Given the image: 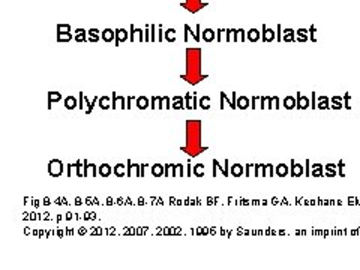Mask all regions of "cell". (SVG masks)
Here are the masks:
<instances>
[{"mask_svg":"<svg viewBox=\"0 0 360 270\" xmlns=\"http://www.w3.org/2000/svg\"><path fill=\"white\" fill-rule=\"evenodd\" d=\"M77 33H78V35H77V41H84L86 39V35H84V32L83 30H77Z\"/></svg>","mask_w":360,"mask_h":270,"instance_id":"cell-46","label":"cell"},{"mask_svg":"<svg viewBox=\"0 0 360 270\" xmlns=\"http://www.w3.org/2000/svg\"><path fill=\"white\" fill-rule=\"evenodd\" d=\"M141 165H137V164H132L131 161H128V165H127V176L128 177H141Z\"/></svg>","mask_w":360,"mask_h":270,"instance_id":"cell-5","label":"cell"},{"mask_svg":"<svg viewBox=\"0 0 360 270\" xmlns=\"http://www.w3.org/2000/svg\"><path fill=\"white\" fill-rule=\"evenodd\" d=\"M134 99H137L135 96H129V98H127V108H131L132 107V101Z\"/></svg>","mask_w":360,"mask_h":270,"instance_id":"cell-48","label":"cell"},{"mask_svg":"<svg viewBox=\"0 0 360 270\" xmlns=\"http://www.w3.org/2000/svg\"><path fill=\"white\" fill-rule=\"evenodd\" d=\"M260 101V96H252V108L257 107V103Z\"/></svg>","mask_w":360,"mask_h":270,"instance_id":"cell-53","label":"cell"},{"mask_svg":"<svg viewBox=\"0 0 360 270\" xmlns=\"http://www.w3.org/2000/svg\"><path fill=\"white\" fill-rule=\"evenodd\" d=\"M248 38H250V41L255 42V41H258V39H260V33H258V30L252 29V30H251L250 33H248Z\"/></svg>","mask_w":360,"mask_h":270,"instance_id":"cell-34","label":"cell"},{"mask_svg":"<svg viewBox=\"0 0 360 270\" xmlns=\"http://www.w3.org/2000/svg\"><path fill=\"white\" fill-rule=\"evenodd\" d=\"M116 35H117L116 45H120V42H123V41L127 39V32H125V30H117V32H116Z\"/></svg>","mask_w":360,"mask_h":270,"instance_id":"cell-33","label":"cell"},{"mask_svg":"<svg viewBox=\"0 0 360 270\" xmlns=\"http://www.w3.org/2000/svg\"><path fill=\"white\" fill-rule=\"evenodd\" d=\"M263 32H264V35H263V41H266V42H270V41H274V38H275V33H274V30H269V29H263Z\"/></svg>","mask_w":360,"mask_h":270,"instance_id":"cell-31","label":"cell"},{"mask_svg":"<svg viewBox=\"0 0 360 270\" xmlns=\"http://www.w3.org/2000/svg\"><path fill=\"white\" fill-rule=\"evenodd\" d=\"M186 176L188 177H193V168H191V164L186 165Z\"/></svg>","mask_w":360,"mask_h":270,"instance_id":"cell-49","label":"cell"},{"mask_svg":"<svg viewBox=\"0 0 360 270\" xmlns=\"http://www.w3.org/2000/svg\"><path fill=\"white\" fill-rule=\"evenodd\" d=\"M297 37H299V38H297L299 41H307V39H308V37H307V30H303V29H302V30H299V32H297Z\"/></svg>","mask_w":360,"mask_h":270,"instance_id":"cell-42","label":"cell"},{"mask_svg":"<svg viewBox=\"0 0 360 270\" xmlns=\"http://www.w3.org/2000/svg\"><path fill=\"white\" fill-rule=\"evenodd\" d=\"M224 170H225L224 176H225V177H229V160L225 161V167H224Z\"/></svg>","mask_w":360,"mask_h":270,"instance_id":"cell-52","label":"cell"},{"mask_svg":"<svg viewBox=\"0 0 360 270\" xmlns=\"http://www.w3.org/2000/svg\"><path fill=\"white\" fill-rule=\"evenodd\" d=\"M84 94L80 92V95H78V108L80 110H84Z\"/></svg>","mask_w":360,"mask_h":270,"instance_id":"cell-37","label":"cell"},{"mask_svg":"<svg viewBox=\"0 0 360 270\" xmlns=\"http://www.w3.org/2000/svg\"><path fill=\"white\" fill-rule=\"evenodd\" d=\"M236 105H238V108H240V110H246L251 107V101L246 96H238V103H236Z\"/></svg>","mask_w":360,"mask_h":270,"instance_id":"cell-14","label":"cell"},{"mask_svg":"<svg viewBox=\"0 0 360 270\" xmlns=\"http://www.w3.org/2000/svg\"><path fill=\"white\" fill-rule=\"evenodd\" d=\"M59 30H70V27L65 26V27H59Z\"/></svg>","mask_w":360,"mask_h":270,"instance_id":"cell-60","label":"cell"},{"mask_svg":"<svg viewBox=\"0 0 360 270\" xmlns=\"http://www.w3.org/2000/svg\"><path fill=\"white\" fill-rule=\"evenodd\" d=\"M315 98H317V95L312 94V101H311V107L312 108H317V103H315Z\"/></svg>","mask_w":360,"mask_h":270,"instance_id":"cell-51","label":"cell"},{"mask_svg":"<svg viewBox=\"0 0 360 270\" xmlns=\"http://www.w3.org/2000/svg\"><path fill=\"white\" fill-rule=\"evenodd\" d=\"M330 108H333V110L344 108V96H332L330 98Z\"/></svg>","mask_w":360,"mask_h":270,"instance_id":"cell-10","label":"cell"},{"mask_svg":"<svg viewBox=\"0 0 360 270\" xmlns=\"http://www.w3.org/2000/svg\"><path fill=\"white\" fill-rule=\"evenodd\" d=\"M230 173L234 176V177H240L245 174V165H240V164H234L231 165L230 168Z\"/></svg>","mask_w":360,"mask_h":270,"instance_id":"cell-12","label":"cell"},{"mask_svg":"<svg viewBox=\"0 0 360 270\" xmlns=\"http://www.w3.org/2000/svg\"><path fill=\"white\" fill-rule=\"evenodd\" d=\"M62 99V94H59V92H50L49 94V108L51 110V104L53 103H58V101H60Z\"/></svg>","mask_w":360,"mask_h":270,"instance_id":"cell-25","label":"cell"},{"mask_svg":"<svg viewBox=\"0 0 360 270\" xmlns=\"http://www.w3.org/2000/svg\"><path fill=\"white\" fill-rule=\"evenodd\" d=\"M284 41H295V32H292V30H285Z\"/></svg>","mask_w":360,"mask_h":270,"instance_id":"cell-38","label":"cell"},{"mask_svg":"<svg viewBox=\"0 0 360 270\" xmlns=\"http://www.w3.org/2000/svg\"><path fill=\"white\" fill-rule=\"evenodd\" d=\"M297 110H307L311 107V99L305 95L297 94Z\"/></svg>","mask_w":360,"mask_h":270,"instance_id":"cell-6","label":"cell"},{"mask_svg":"<svg viewBox=\"0 0 360 270\" xmlns=\"http://www.w3.org/2000/svg\"><path fill=\"white\" fill-rule=\"evenodd\" d=\"M221 96L225 99V103H227V104L230 105V108H233V110L238 108V105H236V104L233 103V99H230V98L227 96V94H225V92H221Z\"/></svg>","mask_w":360,"mask_h":270,"instance_id":"cell-36","label":"cell"},{"mask_svg":"<svg viewBox=\"0 0 360 270\" xmlns=\"http://www.w3.org/2000/svg\"><path fill=\"white\" fill-rule=\"evenodd\" d=\"M312 177H319V176H324V167L321 164H314L312 165Z\"/></svg>","mask_w":360,"mask_h":270,"instance_id":"cell-23","label":"cell"},{"mask_svg":"<svg viewBox=\"0 0 360 270\" xmlns=\"http://www.w3.org/2000/svg\"><path fill=\"white\" fill-rule=\"evenodd\" d=\"M72 164H70V165H66V168H68V177H72Z\"/></svg>","mask_w":360,"mask_h":270,"instance_id":"cell-50","label":"cell"},{"mask_svg":"<svg viewBox=\"0 0 360 270\" xmlns=\"http://www.w3.org/2000/svg\"><path fill=\"white\" fill-rule=\"evenodd\" d=\"M98 96H95L92 101H89V98L84 95V103H86V105H87V108H86V115H90V112H92V110H94V107L96 105V103H98Z\"/></svg>","mask_w":360,"mask_h":270,"instance_id":"cell-20","label":"cell"},{"mask_svg":"<svg viewBox=\"0 0 360 270\" xmlns=\"http://www.w3.org/2000/svg\"><path fill=\"white\" fill-rule=\"evenodd\" d=\"M77 107H78V103H77L75 96H66L65 98V108L66 110H74Z\"/></svg>","mask_w":360,"mask_h":270,"instance_id":"cell-17","label":"cell"},{"mask_svg":"<svg viewBox=\"0 0 360 270\" xmlns=\"http://www.w3.org/2000/svg\"><path fill=\"white\" fill-rule=\"evenodd\" d=\"M267 110H272V108H279V98L278 96H267Z\"/></svg>","mask_w":360,"mask_h":270,"instance_id":"cell-19","label":"cell"},{"mask_svg":"<svg viewBox=\"0 0 360 270\" xmlns=\"http://www.w3.org/2000/svg\"><path fill=\"white\" fill-rule=\"evenodd\" d=\"M173 33H174L173 29H170V30H168V32L165 33V38H167L168 41H170V42H174V35H173Z\"/></svg>","mask_w":360,"mask_h":270,"instance_id":"cell-45","label":"cell"},{"mask_svg":"<svg viewBox=\"0 0 360 270\" xmlns=\"http://www.w3.org/2000/svg\"><path fill=\"white\" fill-rule=\"evenodd\" d=\"M137 108H140V110H146L148 107H150V101H149V98H146V96H139L137 99Z\"/></svg>","mask_w":360,"mask_h":270,"instance_id":"cell-18","label":"cell"},{"mask_svg":"<svg viewBox=\"0 0 360 270\" xmlns=\"http://www.w3.org/2000/svg\"><path fill=\"white\" fill-rule=\"evenodd\" d=\"M251 168H252L251 164L245 165V176H246V177H251Z\"/></svg>","mask_w":360,"mask_h":270,"instance_id":"cell-47","label":"cell"},{"mask_svg":"<svg viewBox=\"0 0 360 270\" xmlns=\"http://www.w3.org/2000/svg\"><path fill=\"white\" fill-rule=\"evenodd\" d=\"M205 78L207 75L201 72V51L189 49L186 51V74L182 75V80L195 86Z\"/></svg>","mask_w":360,"mask_h":270,"instance_id":"cell-2","label":"cell"},{"mask_svg":"<svg viewBox=\"0 0 360 270\" xmlns=\"http://www.w3.org/2000/svg\"><path fill=\"white\" fill-rule=\"evenodd\" d=\"M58 39H59V41H70V39H71V35H70V33H60V32H59Z\"/></svg>","mask_w":360,"mask_h":270,"instance_id":"cell-43","label":"cell"},{"mask_svg":"<svg viewBox=\"0 0 360 270\" xmlns=\"http://www.w3.org/2000/svg\"><path fill=\"white\" fill-rule=\"evenodd\" d=\"M74 167H75V170H77V176H78V177H83V176H84V172H83L84 164H83L82 161H77V162L74 164Z\"/></svg>","mask_w":360,"mask_h":270,"instance_id":"cell-32","label":"cell"},{"mask_svg":"<svg viewBox=\"0 0 360 270\" xmlns=\"http://www.w3.org/2000/svg\"><path fill=\"white\" fill-rule=\"evenodd\" d=\"M344 168H345V165H344V162L341 161L340 164H338V174H340L341 177H344L345 176V173H344Z\"/></svg>","mask_w":360,"mask_h":270,"instance_id":"cell-44","label":"cell"},{"mask_svg":"<svg viewBox=\"0 0 360 270\" xmlns=\"http://www.w3.org/2000/svg\"><path fill=\"white\" fill-rule=\"evenodd\" d=\"M42 202H44V206H49V205H51V200L47 197V198H44Z\"/></svg>","mask_w":360,"mask_h":270,"instance_id":"cell-55","label":"cell"},{"mask_svg":"<svg viewBox=\"0 0 360 270\" xmlns=\"http://www.w3.org/2000/svg\"><path fill=\"white\" fill-rule=\"evenodd\" d=\"M198 107H201L202 110H209L210 108V98L209 96H202L198 101Z\"/></svg>","mask_w":360,"mask_h":270,"instance_id":"cell-30","label":"cell"},{"mask_svg":"<svg viewBox=\"0 0 360 270\" xmlns=\"http://www.w3.org/2000/svg\"><path fill=\"white\" fill-rule=\"evenodd\" d=\"M205 150H207V148L201 144V122L188 120L186 122V146L182 148V152L188 153L191 158H195Z\"/></svg>","mask_w":360,"mask_h":270,"instance_id":"cell-1","label":"cell"},{"mask_svg":"<svg viewBox=\"0 0 360 270\" xmlns=\"http://www.w3.org/2000/svg\"><path fill=\"white\" fill-rule=\"evenodd\" d=\"M33 206H35V207H38V206H39V201H38V200H35V201H33Z\"/></svg>","mask_w":360,"mask_h":270,"instance_id":"cell-58","label":"cell"},{"mask_svg":"<svg viewBox=\"0 0 360 270\" xmlns=\"http://www.w3.org/2000/svg\"><path fill=\"white\" fill-rule=\"evenodd\" d=\"M90 35H92V38L98 39V30H90Z\"/></svg>","mask_w":360,"mask_h":270,"instance_id":"cell-56","label":"cell"},{"mask_svg":"<svg viewBox=\"0 0 360 270\" xmlns=\"http://www.w3.org/2000/svg\"><path fill=\"white\" fill-rule=\"evenodd\" d=\"M111 101H112V99H111L108 95L101 96V98L98 99V105H99L101 110H108V108H111Z\"/></svg>","mask_w":360,"mask_h":270,"instance_id":"cell-11","label":"cell"},{"mask_svg":"<svg viewBox=\"0 0 360 270\" xmlns=\"http://www.w3.org/2000/svg\"><path fill=\"white\" fill-rule=\"evenodd\" d=\"M172 104H173V101L168 96H158V108L170 110Z\"/></svg>","mask_w":360,"mask_h":270,"instance_id":"cell-8","label":"cell"},{"mask_svg":"<svg viewBox=\"0 0 360 270\" xmlns=\"http://www.w3.org/2000/svg\"><path fill=\"white\" fill-rule=\"evenodd\" d=\"M112 170H115V174L117 176V177H123L125 176V170H127V165H123V164H117V165H115V168H112Z\"/></svg>","mask_w":360,"mask_h":270,"instance_id":"cell-28","label":"cell"},{"mask_svg":"<svg viewBox=\"0 0 360 270\" xmlns=\"http://www.w3.org/2000/svg\"><path fill=\"white\" fill-rule=\"evenodd\" d=\"M213 38H215V35H213V30H210V29L205 30V33H202V39H205L206 42L213 41Z\"/></svg>","mask_w":360,"mask_h":270,"instance_id":"cell-35","label":"cell"},{"mask_svg":"<svg viewBox=\"0 0 360 270\" xmlns=\"http://www.w3.org/2000/svg\"><path fill=\"white\" fill-rule=\"evenodd\" d=\"M72 218V213L70 212V213H68V215H66V219H71Z\"/></svg>","mask_w":360,"mask_h":270,"instance_id":"cell-59","label":"cell"},{"mask_svg":"<svg viewBox=\"0 0 360 270\" xmlns=\"http://www.w3.org/2000/svg\"><path fill=\"white\" fill-rule=\"evenodd\" d=\"M193 173L195 174V177H201V176H205L206 168H205V165H202V164H197V165L193 168Z\"/></svg>","mask_w":360,"mask_h":270,"instance_id":"cell-29","label":"cell"},{"mask_svg":"<svg viewBox=\"0 0 360 270\" xmlns=\"http://www.w3.org/2000/svg\"><path fill=\"white\" fill-rule=\"evenodd\" d=\"M184 167H185V165H180V167H179V172H180V177H184Z\"/></svg>","mask_w":360,"mask_h":270,"instance_id":"cell-57","label":"cell"},{"mask_svg":"<svg viewBox=\"0 0 360 270\" xmlns=\"http://www.w3.org/2000/svg\"><path fill=\"white\" fill-rule=\"evenodd\" d=\"M344 108L352 110V105H350V95H348V94L344 95Z\"/></svg>","mask_w":360,"mask_h":270,"instance_id":"cell-40","label":"cell"},{"mask_svg":"<svg viewBox=\"0 0 360 270\" xmlns=\"http://www.w3.org/2000/svg\"><path fill=\"white\" fill-rule=\"evenodd\" d=\"M290 174H291L292 177H302L303 174H305V165L297 164L296 161H291Z\"/></svg>","mask_w":360,"mask_h":270,"instance_id":"cell-4","label":"cell"},{"mask_svg":"<svg viewBox=\"0 0 360 270\" xmlns=\"http://www.w3.org/2000/svg\"><path fill=\"white\" fill-rule=\"evenodd\" d=\"M283 105L287 110L297 108V98H295V96H285L284 101H283Z\"/></svg>","mask_w":360,"mask_h":270,"instance_id":"cell-9","label":"cell"},{"mask_svg":"<svg viewBox=\"0 0 360 270\" xmlns=\"http://www.w3.org/2000/svg\"><path fill=\"white\" fill-rule=\"evenodd\" d=\"M84 177H96V165L89 164L87 160H84Z\"/></svg>","mask_w":360,"mask_h":270,"instance_id":"cell-7","label":"cell"},{"mask_svg":"<svg viewBox=\"0 0 360 270\" xmlns=\"http://www.w3.org/2000/svg\"><path fill=\"white\" fill-rule=\"evenodd\" d=\"M336 168H338V165H335V164H328V165H326V167H324L326 176H329V177H336V176H338Z\"/></svg>","mask_w":360,"mask_h":270,"instance_id":"cell-24","label":"cell"},{"mask_svg":"<svg viewBox=\"0 0 360 270\" xmlns=\"http://www.w3.org/2000/svg\"><path fill=\"white\" fill-rule=\"evenodd\" d=\"M185 107L188 110H194V94H186L185 95Z\"/></svg>","mask_w":360,"mask_h":270,"instance_id":"cell-26","label":"cell"},{"mask_svg":"<svg viewBox=\"0 0 360 270\" xmlns=\"http://www.w3.org/2000/svg\"><path fill=\"white\" fill-rule=\"evenodd\" d=\"M317 108L320 110H329L330 108V98L328 96H319V103H317Z\"/></svg>","mask_w":360,"mask_h":270,"instance_id":"cell-13","label":"cell"},{"mask_svg":"<svg viewBox=\"0 0 360 270\" xmlns=\"http://www.w3.org/2000/svg\"><path fill=\"white\" fill-rule=\"evenodd\" d=\"M288 173H290L288 165H285V164L276 165V176H279V177H287Z\"/></svg>","mask_w":360,"mask_h":270,"instance_id":"cell-22","label":"cell"},{"mask_svg":"<svg viewBox=\"0 0 360 270\" xmlns=\"http://www.w3.org/2000/svg\"><path fill=\"white\" fill-rule=\"evenodd\" d=\"M63 168H65V164L60 160H51L49 162V174L51 177H59L63 174Z\"/></svg>","mask_w":360,"mask_h":270,"instance_id":"cell-3","label":"cell"},{"mask_svg":"<svg viewBox=\"0 0 360 270\" xmlns=\"http://www.w3.org/2000/svg\"><path fill=\"white\" fill-rule=\"evenodd\" d=\"M152 174L155 177H162L165 174V165H160V164L152 165Z\"/></svg>","mask_w":360,"mask_h":270,"instance_id":"cell-21","label":"cell"},{"mask_svg":"<svg viewBox=\"0 0 360 270\" xmlns=\"http://www.w3.org/2000/svg\"><path fill=\"white\" fill-rule=\"evenodd\" d=\"M309 165H311V162H309V161H307V165H305V174H307V176H311V172H309Z\"/></svg>","mask_w":360,"mask_h":270,"instance_id":"cell-54","label":"cell"},{"mask_svg":"<svg viewBox=\"0 0 360 270\" xmlns=\"http://www.w3.org/2000/svg\"><path fill=\"white\" fill-rule=\"evenodd\" d=\"M112 172H115V170H112V168L108 164H101L99 168H98L99 176H103V177H108Z\"/></svg>","mask_w":360,"mask_h":270,"instance_id":"cell-16","label":"cell"},{"mask_svg":"<svg viewBox=\"0 0 360 270\" xmlns=\"http://www.w3.org/2000/svg\"><path fill=\"white\" fill-rule=\"evenodd\" d=\"M274 174H275V170L272 164L263 165V177H274Z\"/></svg>","mask_w":360,"mask_h":270,"instance_id":"cell-27","label":"cell"},{"mask_svg":"<svg viewBox=\"0 0 360 270\" xmlns=\"http://www.w3.org/2000/svg\"><path fill=\"white\" fill-rule=\"evenodd\" d=\"M255 177H263V165L262 164L255 165Z\"/></svg>","mask_w":360,"mask_h":270,"instance_id":"cell-41","label":"cell"},{"mask_svg":"<svg viewBox=\"0 0 360 270\" xmlns=\"http://www.w3.org/2000/svg\"><path fill=\"white\" fill-rule=\"evenodd\" d=\"M173 104H172V108L174 110H185V99L182 96H174L173 99Z\"/></svg>","mask_w":360,"mask_h":270,"instance_id":"cell-15","label":"cell"},{"mask_svg":"<svg viewBox=\"0 0 360 270\" xmlns=\"http://www.w3.org/2000/svg\"><path fill=\"white\" fill-rule=\"evenodd\" d=\"M112 37H115V33H112V32H111V30H108V29L104 32V35H103L104 41H107V42H110V41L112 39Z\"/></svg>","mask_w":360,"mask_h":270,"instance_id":"cell-39","label":"cell"}]
</instances>
